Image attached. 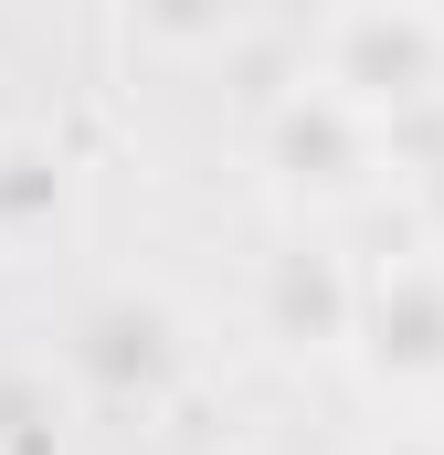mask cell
I'll return each mask as SVG.
<instances>
[{"label":"cell","instance_id":"1","mask_svg":"<svg viewBox=\"0 0 444 455\" xmlns=\"http://www.w3.org/2000/svg\"><path fill=\"white\" fill-rule=\"evenodd\" d=\"M402 455H424V445H402Z\"/></svg>","mask_w":444,"mask_h":455}]
</instances>
